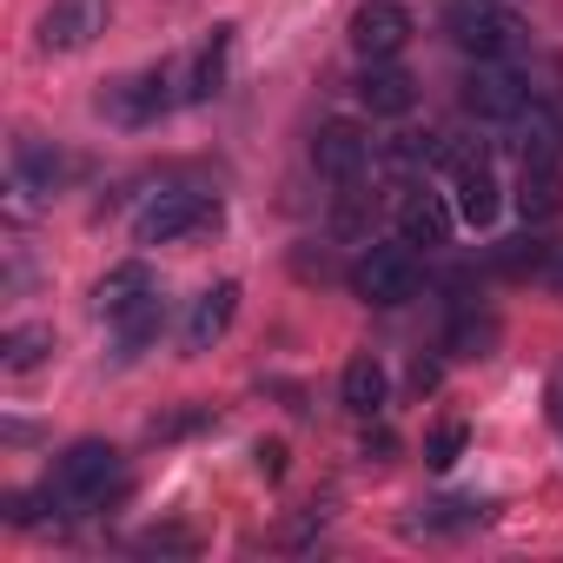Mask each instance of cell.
<instances>
[{"instance_id": "cell-12", "label": "cell", "mask_w": 563, "mask_h": 563, "mask_svg": "<svg viewBox=\"0 0 563 563\" xmlns=\"http://www.w3.org/2000/svg\"><path fill=\"white\" fill-rule=\"evenodd\" d=\"M358 100L372 107V113H411V100H418V80L398 67V60H365V74H358Z\"/></svg>"}, {"instance_id": "cell-9", "label": "cell", "mask_w": 563, "mask_h": 563, "mask_svg": "<svg viewBox=\"0 0 563 563\" xmlns=\"http://www.w3.org/2000/svg\"><path fill=\"white\" fill-rule=\"evenodd\" d=\"M523 107V80L510 74V67H497V60H477V74L464 80V113H477V120H510Z\"/></svg>"}, {"instance_id": "cell-11", "label": "cell", "mask_w": 563, "mask_h": 563, "mask_svg": "<svg viewBox=\"0 0 563 563\" xmlns=\"http://www.w3.org/2000/svg\"><path fill=\"white\" fill-rule=\"evenodd\" d=\"M232 312H239V286H232V278H219L212 292H199V299H192V319H186V352H192V358H199V352H212V345L225 339Z\"/></svg>"}, {"instance_id": "cell-2", "label": "cell", "mask_w": 563, "mask_h": 563, "mask_svg": "<svg viewBox=\"0 0 563 563\" xmlns=\"http://www.w3.org/2000/svg\"><path fill=\"white\" fill-rule=\"evenodd\" d=\"M418 286H424V272H418L411 245H372L352 265V292L372 306H405V299H418Z\"/></svg>"}, {"instance_id": "cell-13", "label": "cell", "mask_w": 563, "mask_h": 563, "mask_svg": "<svg viewBox=\"0 0 563 563\" xmlns=\"http://www.w3.org/2000/svg\"><path fill=\"white\" fill-rule=\"evenodd\" d=\"M398 232H405V245H451V206L438 192H411L398 206Z\"/></svg>"}, {"instance_id": "cell-24", "label": "cell", "mask_w": 563, "mask_h": 563, "mask_svg": "<svg viewBox=\"0 0 563 563\" xmlns=\"http://www.w3.org/2000/svg\"><path fill=\"white\" fill-rule=\"evenodd\" d=\"M457 451H464V424H438V431H431V451H424V457H431L438 471H451V464H457Z\"/></svg>"}, {"instance_id": "cell-7", "label": "cell", "mask_w": 563, "mask_h": 563, "mask_svg": "<svg viewBox=\"0 0 563 563\" xmlns=\"http://www.w3.org/2000/svg\"><path fill=\"white\" fill-rule=\"evenodd\" d=\"M312 166H319L325 179L352 186V179L372 166V133H365L358 120H325V126H319V140H312Z\"/></svg>"}, {"instance_id": "cell-25", "label": "cell", "mask_w": 563, "mask_h": 563, "mask_svg": "<svg viewBox=\"0 0 563 563\" xmlns=\"http://www.w3.org/2000/svg\"><path fill=\"white\" fill-rule=\"evenodd\" d=\"M543 286L563 299V245H550V258H543Z\"/></svg>"}, {"instance_id": "cell-20", "label": "cell", "mask_w": 563, "mask_h": 563, "mask_svg": "<svg viewBox=\"0 0 563 563\" xmlns=\"http://www.w3.org/2000/svg\"><path fill=\"white\" fill-rule=\"evenodd\" d=\"M47 352H54V332L47 325H14L8 339H0V365H8V372H34Z\"/></svg>"}, {"instance_id": "cell-18", "label": "cell", "mask_w": 563, "mask_h": 563, "mask_svg": "<svg viewBox=\"0 0 563 563\" xmlns=\"http://www.w3.org/2000/svg\"><path fill=\"white\" fill-rule=\"evenodd\" d=\"M159 325H166V306H159V292H153V299H140L133 312H120V319H113L120 352H126V358H133V352H146V345L159 339Z\"/></svg>"}, {"instance_id": "cell-4", "label": "cell", "mask_w": 563, "mask_h": 563, "mask_svg": "<svg viewBox=\"0 0 563 563\" xmlns=\"http://www.w3.org/2000/svg\"><path fill=\"white\" fill-rule=\"evenodd\" d=\"M166 107H173V74H166V67L133 74V80H113V87L100 93V113L120 120V126H146V120H159Z\"/></svg>"}, {"instance_id": "cell-15", "label": "cell", "mask_w": 563, "mask_h": 563, "mask_svg": "<svg viewBox=\"0 0 563 563\" xmlns=\"http://www.w3.org/2000/svg\"><path fill=\"white\" fill-rule=\"evenodd\" d=\"M497 206H504L497 173H490L484 159L457 166V219H464V225H490V219H497Z\"/></svg>"}, {"instance_id": "cell-26", "label": "cell", "mask_w": 563, "mask_h": 563, "mask_svg": "<svg viewBox=\"0 0 563 563\" xmlns=\"http://www.w3.org/2000/svg\"><path fill=\"white\" fill-rule=\"evenodd\" d=\"M258 471H265V477L286 471V444H258Z\"/></svg>"}, {"instance_id": "cell-22", "label": "cell", "mask_w": 563, "mask_h": 563, "mask_svg": "<svg viewBox=\"0 0 563 563\" xmlns=\"http://www.w3.org/2000/svg\"><path fill=\"white\" fill-rule=\"evenodd\" d=\"M497 345V319H457L451 325V358H484Z\"/></svg>"}, {"instance_id": "cell-10", "label": "cell", "mask_w": 563, "mask_h": 563, "mask_svg": "<svg viewBox=\"0 0 563 563\" xmlns=\"http://www.w3.org/2000/svg\"><path fill=\"white\" fill-rule=\"evenodd\" d=\"M504 146L523 159V166H556V153H563V126H556V113L550 107H517L510 120H504Z\"/></svg>"}, {"instance_id": "cell-16", "label": "cell", "mask_w": 563, "mask_h": 563, "mask_svg": "<svg viewBox=\"0 0 563 563\" xmlns=\"http://www.w3.org/2000/svg\"><path fill=\"white\" fill-rule=\"evenodd\" d=\"M517 212H523V219H556V212H563V173H556V166H523V179H517Z\"/></svg>"}, {"instance_id": "cell-21", "label": "cell", "mask_w": 563, "mask_h": 563, "mask_svg": "<svg viewBox=\"0 0 563 563\" xmlns=\"http://www.w3.org/2000/svg\"><path fill=\"white\" fill-rule=\"evenodd\" d=\"M543 258H550V245H543L537 232H523V239H504V245H497V272H510V278L543 272Z\"/></svg>"}, {"instance_id": "cell-8", "label": "cell", "mask_w": 563, "mask_h": 563, "mask_svg": "<svg viewBox=\"0 0 563 563\" xmlns=\"http://www.w3.org/2000/svg\"><path fill=\"white\" fill-rule=\"evenodd\" d=\"M100 27H107V0H54L47 21H41V47H47V54H74V47H87Z\"/></svg>"}, {"instance_id": "cell-5", "label": "cell", "mask_w": 563, "mask_h": 563, "mask_svg": "<svg viewBox=\"0 0 563 563\" xmlns=\"http://www.w3.org/2000/svg\"><path fill=\"white\" fill-rule=\"evenodd\" d=\"M444 27H451V41L471 54V60H497L504 47H510V21L490 8V0H451V8H444Z\"/></svg>"}, {"instance_id": "cell-3", "label": "cell", "mask_w": 563, "mask_h": 563, "mask_svg": "<svg viewBox=\"0 0 563 563\" xmlns=\"http://www.w3.org/2000/svg\"><path fill=\"white\" fill-rule=\"evenodd\" d=\"M212 225H219V199H206V192H159V199L133 219L140 245H173V239L212 232Z\"/></svg>"}, {"instance_id": "cell-1", "label": "cell", "mask_w": 563, "mask_h": 563, "mask_svg": "<svg viewBox=\"0 0 563 563\" xmlns=\"http://www.w3.org/2000/svg\"><path fill=\"white\" fill-rule=\"evenodd\" d=\"M126 477H120V451L113 444H100V438H80L60 464H54V504L67 510V517H87V510H100L113 490H120Z\"/></svg>"}, {"instance_id": "cell-6", "label": "cell", "mask_w": 563, "mask_h": 563, "mask_svg": "<svg viewBox=\"0 0 563 563\" xmlns=\"http://www.w3.org/2000/svg\"><path fill=\"white\" fill-rule=\"evenodd\" d=\"M411 34H418V21L398 8V0H365V8L352 14V47L365 60H398Z\"/></svg>"}, {"instance_id": "cell-19", "label": "cell", "mask_w": 563, "mask_h": 563, "mask_svg": "<svg viewBox=\"0 0 563 563\" xmlns=\"http://www.w3.org/2000/svg\"><path fill=\"white\" fill-rule=\"evenodd\" d=\"M225 54H232V27H212V41L192 60V100H212L225 87Z\"/></svg>"}, {"instance_id": "cell-14", "label": "cell", "mask_w": 563, "mask_h": 563, "mask_svg": "<svg viewBox=\"0 0 563 563\" xmlns=\"http://www.w3.org/2000/svg\"><path fill=\"white\" fill-rule=\"evenodd\" d=\"M140 299H153V272H146V265H113L100 286H93V312H100V319H120V312H133Z\"/></svg>"}, {"instance_id": "cell-17", "label": "cell", "mask_w": 563, "mask_h": 563, "mask_svg": "<svg viewBox=\"0 0 563 563\" xmlns=\"http://www.w3.org/2000/svg\"><path fill=\"white\" fill-rule=\"evenodd\" d=\"M339 391H345V411L372 418V411L385 405V365H378V358H352L345 378H339Z\"/></svg>"}, {"instance_id": "cell-23", "label": "cell", "mask_w": 563, "mask_h": 563, "mask_svg": "<svg viewBox=\"0 0 563 563\" xmlns=\"http://www.w3.org/2000/svg\"><path fill=\"white\" fill-rule=\"evenodd\" d=\"M21 173H27V179H41V186L54 192V179L67 173V159H54V153H41V146H21Z\"/></svg>"}]
</instances>
